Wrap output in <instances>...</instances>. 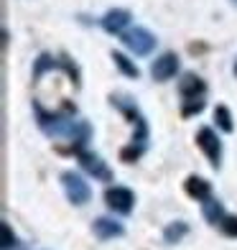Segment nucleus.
Listing matches in <instances>:
<instances>
[{"label": "nucleus", "mask_w": 237, "mask_h": 250, "mask_svg": "<svg viewBox=\"0 0 237 250\" xmlns=\"http://www.w3.org/2000/svg\"><path fill=\"white\" fill-rule=\"evenodd\" d=\"M181 92L184 95H197V92H204V84H201V79L194 77V74H186L184 82H181Z\"/></svg>", "instance_id": "nucleus-7"}, {"label": "nucleus", "mask_w": 237, "mask_h": 250, "mask_svg": "<svg viewBox=\"0 0 237 250\" xmlns=\"http://www.w3.org/2000/svg\"><path fill=\"white\" fill-rule=\"evenodd\" d=\"M95 232H97L99 237H115V235H120L122 230H120L115 222H110V220H99V222L95 225Z\"/></svg>", "instance_id": "nucleus-8"}, {"label": "nucleus", "mask_w": 237, "mask_h": 250, "mask_svg": "<svg viewBox=\"0 0 237 250\" xmlns=\"http://www.w3.org/2000/svg\"><path fill=\"white\" fill-rule=\"evenodd\" d=\"M79 161H82L87 171H92L95 176H99V179H110V171L102 166V161H99V158H95L92 153H82V156H79Z\"/></svg>", "instance_id": "nucleus-5"}, {"label": "nucleus", "mask_w": 237, "mask_h": 250, "mask_svg": "<svg viewBox=\"0 0 237 250\" xmlns=\"http://www.w3.org/2000/svg\"><path fill=\"white\" fill-rule=\"evenodd\" d=\"M217 118H219V125L224 130H232V123H230V115H227V110L224 107H217Z\"/></svg>", "instance_id": "nucleus-14"}, {"label": "nucleus", "mask_w": 237, "mask_h": 250, "mask_svg": "<svg viewBox=\"0 0 237 250\" xmlns=\"http://www.w3.org/2000/svg\"><path fill=\"white\" fill-rule=\"evenodd\" d=\"M64 184H66V191H69V197L74 199V204H82V202H87L89 199V189H87V184L79 176H74V174H64Z\"/></svg>", "instance_id": "nucleus-2"}, {"label": "nucleus", "mask_w": 237, "mask_h": 250, "mask_svg": "<svg viewBox=\"0 0 237 250\" xmlns=\"http://www.w3.org/2000/svg\"><path fill=\"white\" fill-rule=\"evenodd\" d=\"M204 214H207V220L209 222H214V225H217V220L222 217V209H219V204H207V207H204Z\"/></svg>", "instance_id": "nucleus-10"}, {"label": "nucleus", "mask_w": 237, "mask_h": 250, "mask_svg": "<svg viewBox=\"0 0 237 250\" xmlns=\"http://www.w3.org/2000/svg\"><path fill=\"white\" fill-rule=\"evenodd\" d=\"M122 158H125V161H130V158H138V151H125V153H122Z\"/></svg>", "instance_id": "nucleus-16"}, {"label": "nucleus", "mask_w": 237, "mask_h": 250, "mask_svg": "<svg viewBox=\"0 0 237 250\" xmlns=\"http://www.w3.org/2000/svg\"><path fill=\"white\" fill-rule=\"evenodd\" d=\"M125 21H128V13H110L107 21H105V26L110 31H120L122 26H125Z\"/></svg>", "instance_id": "nucleus-9"}, {"label": "nucleus", "mask_w": 237, "mask_h": 250, "mask_svg": "<svg viewBox=\"0 0 237 250\" xmlns=\"http://www.w3.org/2000/svg\"><path fill=\"white\" fill-rule=\"evenodd\" d=\"M176 66H178L176 56L174 54H166V56H161V59L153 64V77L156 79H168L171 74H176Z\"/></svg>", "instance_id": "nucleus-4"}, {"label": "nucleus", "mask_w": 237, "mask_h": 250, "mask_svg": "<svg viewBox=\"0 0 237 250\" xmlns=\"http://www.w3.org/2000/svg\"><path fill=\"white\" fill-rule=\"evenodd\" d=\"M197 143L201 146V151H204V153L209 156V161H212L214 166H217V161H219V143H217V138H214V133H212L209 128L199 130Z\"/></svg>", "instance_id": "nucleus-3"}, {"label": "nucleus", "mask_w": 237, "mask_h": 250, "mask_svg": "<svg viewBox=\"0 0 237 250\" xmlns=\"http://www.w3.org/2000/svg\"><path fill=\"white\" fill-rule=\"evenodd\" d=\"M105 202L110 204L112 209H118V212H130V207H133V194H130L128 189H122V187H115V189H107Z\"/></svg>", "instance_id": "nucleus-1"}, {"label": "nucleus", "mask_w": 237, "mask_h": 250, "mask_svg": "<svg viewBox=\"0 0 237 250\" xmlns=\"http://www.w3.org/2000/svg\"><path fill=\"white\" fill-rule=\"evenodd\" d=\"M186 232V225H178V227H168L166 230V240L168 243H174V240H178V237H181Z\"/></svg>", "instance_id": "nucleus-13"}, {"label": "nucleus", "mask_w": 237, "mask_h": 250, "mask_svg": "<svg viewBox=\"0 0 237 250\" xmlns=\"http://www.w3.org/2000/svg\"><path fill=\"white\" fill-rule=\"evenodd\" d=\"M13 245H16V237H10V227L3 225V250L13 248Z\"/></svg>", "instance_id": "nucleus-15"}, {"label": "nucleus", "mask_w": 237, "mask_h": 250, "mask_svg": "<svg viewBox=\"0 0 237 250\" xmlns=\"http://www.w3.org/2000/svg\"><path fill=\"white\" fill-rule=\"evenodd\" d=\"M186 191L191 197H197V199H209V184L207 181H201V179H197V176H191L189 181H186Z\"/></svg>", "instance_id": "nucleus-6"}, {"label": "nucleus", "mask_w": 237, "mask_h": 250, "mask_svg": "<svg viewBox=\"0 0 237 250\" xmlns=\"http://www.w3.org/2000/svg\"><path fill=\"white\" fill-rule=\"evenodd\" d=\"M222 230L230 237H235L237 235V217H222Z\"/></svg>", "instance_id": "nucleus-11"}, {"label": "nucleus", "mask_w": 237, "mask_h": 250, "mask_svg": "<svg viewBox=\"0 0 237 250\" xmlns=\"http://www.w3.org/2000/svg\"><path fill=\"white\" fill-rule=\"evenodd\" d=\"M115 62H118V66H120L122 72H128L130 77H138V69H135V66H130V64H128V59H125V56L115 54Z\"/></svg>", "instance_id": "nucleus-12"}]
</instances>
